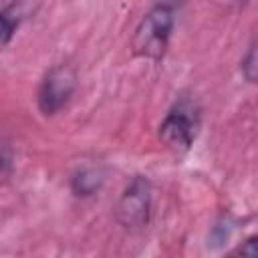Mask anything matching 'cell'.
<instances>
[{"label":"cell","instance_id":"4","mask_svg":"<svg viewBox=\"0 0 258 258\" xmlns=\"http://www.w3.org/2000/svg\"><path fill=\"white\" fill-rule=\"evenodd\" d=\"M77 87V73L69 64L52 67L40 83L38 89V107L44 115H54L71 99Z\"/></svg>","mask_w":258,"mask_h":258},{"label":"cell","instance_id":"7","mask_svg":"<svg viewBox=\"0 0 258 258\" xmlns=\"http://www.w3.org/2000/svg\"><path fill=\"white\" fill-rule=\"evenodd\" d=\"M242 69H244V77L250 83L258 81V42L248 50V54H246V58L242 62Z\"/></svg>","mask_w":258,"mask_h":258},{"label":"cell","instance_id":"1","mask_svg":"<svg viewBox=\"0 0 258 258\" xmlns=\"http://www.w3.org/2000/svg\"><path fill=\"white\" fill-rule=\"evenodd\" d=\"M173 6L169 4H155L137 24L131 46L135 54L159 60L167 48L169 34L173 28Z\"/></svg>","mask_w":258,"mask_h":258},{"label":"cell","instance_id":"3","mask_svg":"<svg viewBox=\"0 0 258 258\" xmlns=\"http://www.w3.org/2000/svg\"><path fill=\"white\" fill-rule=\"evenodd\" d=\"M151 212V183L149 179L137 175L121 194L115 206L117 222L127 230L143 228Z\"/></svg>","mask_w":258,"mask_h":258},{"label":"cell","instance_id":"8","mask_svg":"<svg viewBox=\"0 0 258 258\" xmlns=\"http://www.w3.org/2000/svg\"><path fill=\"white\" fill-rule=\"evenodd\" d=\"M238 258H258V236L248 238L238 248Z\"/></svg>","mask_w":258,"mask_h":258},{"label":"cell","instance_id":"9","mask_svg":"<svg viewBox=\"0 0 258 258\" xmlns=\"http://www.w3.org/2000/svg\"><path fill=\"white\" fill-rule=\"evenodd\" d=\"M10 147H8V143H4V147H2V175L6 177L8 175V171H10Z\"/></svg>","mask_w":258,"mask_h":258},{"label":"cell","instance_id":"5","mask_svg":"<svg viewBox=\"0 0 258 258\" xmlns=\"http://www.w3.org/2000/svg\"><path fill=\"white\" fill-rule=\"evenodd\" d=\"M103 183V173L95 167H83L71 179V187L77 196H93Z\"/></svg>","mask_w":258,"mask_h":258},{"label":"cell","instance_id":"2","mask_svg":"<svg viewBox=\"0 0 258 258\" xmlns=\"http://www.w3.org/2000/svg\"><path fill=\"white\" fill-rule=\"evenodd\" d=\"M198 127H200V115H198V109L194 107V103L179 101L161 121L159 137L169 149L183 153L194 143V139L198 135Z\"/></svg>","mask_w":258,"mask_h":258},{"label":"cell","instance_id":"6","mask_svg":"<svg viewBox=\"0 0 258 258\" xmlns=\"http://www.w3.org/2000/svg\"><path fill=\"white\" fill-rule=\"evenodd\" d=\"M28 8H30L28 4H8V6L2 8V12H0V20H2V44H8L10 36L14 34L16 26L26 16V10Z\"/></svg>","mask_w":258,"mask_h":258}]
</instances>
